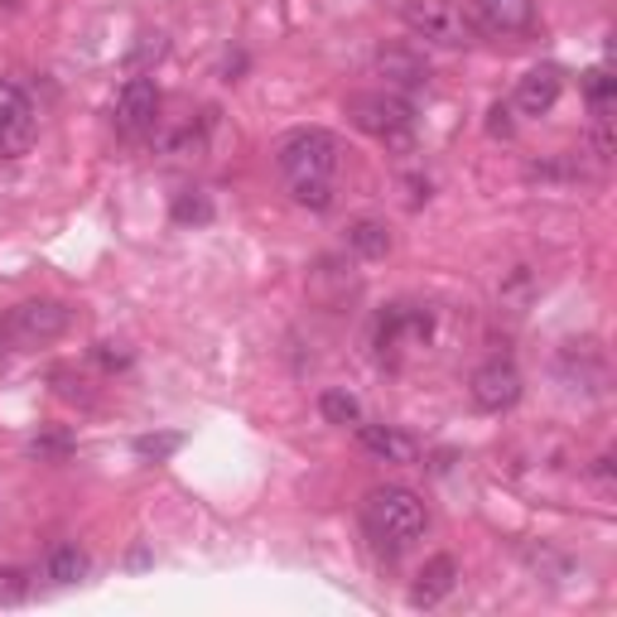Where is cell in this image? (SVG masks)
Masks as SVG:
<instances>
[{"instance_id": "obj_1", "label": "cell", "mask_w": 617, "mask_h": 617, "mask_svg": "<svg viewBox=\"0 0 617 617\" xmlns=\"http://www.w3.org/2000/svg\"><path fill=\"white\" fill-rule=\"evenodd\" d=\"M337 140L329 136V130L319 126H304V130H290V136L281 140V150H275V165H281L285 184H333L337 174Z\"/></svg>"}, {"instance_id": "obj_2", "label": "cell", "mask_w": 617, "mask_h": 617, "mask_svg": "<svg viewBox=\"0 0 617 617\" xmlns=\"http://www.w3.org/2000/svg\"><path fill=\"white\" fill-rule=\"evenodd\" d=\"M366 521L391 546H410L430 531V511L410 488H372L366 492Z\"/></svg>"}, {"instance_id": "obj_3", "label": "cell", "mask_w": 617, "mask_h": 617, "mask_svg": "<svg viewBox=\"0 0 617 617\" xmlns=\"http://www.w3.org/2000/svg\"><path fill=\"white\" fill-rule=\"evenodd\" d=\"M401 20L415 39L439 43V49H468L473 43V20L453 0H405Z\"/></svg>"}, {"instance_id": "obj_4", "label": "cell", "mask_w": 617, "mask_h": 617, "mask_svg": "<svg viewBox=\"0 0 617 617\" xmlns=\"http://www.w3.org/2000/svg\"><path fill=\"white\" fill-rule=\"evenodd\" d=\"M347 116H352V126H358V130H366V136H376L386 145H401L410 136V126H415L410 101L395 97V92H358V97H347Z\"/></svg>"}, {"instance_id": "obj_5", "label": "cell", "mask_w": 617, "mask_h": 617, "mask_svg": "<svg viewBox=\"0 0 617 617\" xmlns=\"http://www.w3.org/2000/svg\"><path fill=\"white\" fill-rule=\"evenodd\" d=\"M68 323H72V308L68 304H58V300H25V304H14V314H10V337L20 347H43V343H53V337H63Z\"/></svg>"}, {"instance_id": "obj_6", "label": "cell", "mask_w": 617, "mask_h": 617, "mask_svg": "<svg viewBox=\"0 0 617 617\" xmlns=\"http://www.w3.org/2000/svg\"><path fill=\"white\" fill-rule=\"evenodd\" d=\"M468 395H473L478 410L502 415V410H511V405L521 401V372L511 362L492 358V362H482L478 372H473V381H468Z\"/></svg>"}, {"instance_id": "obj_7", "label": "cell", "mask_w": 617, "mask_h": 617, "mask_svg": "<svg viewBox=\"0 0 617 617\" xmlns=\"http://www.w3.org/2000/svg\"><path fill=\"white\" fill-rule=\"evenodd\" d=\"M155 116H159V87L150 78H130L121 92H116L111 121L121 136H145V130L155 126Z\"/></svg>"}, {"instance_id": "obj_8", "label": "cell", "mask_w": 617, "mask_h": 617, "mask_svg": "<svg viewBox=\"0 0 617 617\" xmlns=\"http://www.w3.org/2000/svg\"><path fill=\"white\" fill-rule=\"evenodd\" d=\"M565 92V72L560 68H531L526 78L517 82V111L521 116H550L555 101H560Z\"/></svg>"}, {"instance_id": "obj_9", "label": "cell", "mask_w": 617, "mask_h": 617, "mask_svg": "<svg viewBox=\"0 0 617 617\" xmlns=\"http://www.w3.org/2000/svg\"><path fill=\"white\" fill-rule=\"evenodd\" d=\"M430 337V314H420V308H410V304H395L381 314V329H376V343H381V358L395 347H405V343H424Z\"/></svg>"}, {"instance_id": "obj_10", "label": "cell", "mask_w": 617, "mask_h": 617, "mask_svg": "<svg viewBox=\"0 0 617 617\" xmlns=\"http://www.w3.org/2000/svg\"><path fill=\"white\" fill-rule=\"evenodd\" d=\"M358 439H362V449L381 463H415L420 459V444L405 430H395V424H362L358 420Z\"/></svg>"}, {"instance_id": "obj_11", "label": "cell", "mask_w": 617, "mask_h": 617, "mask_svg": "<svg viewBox=\"0 0 617 617\" xmlns=\"http://www.w3.org/2000/svg\"><path fill=\"white\" fill-rule=\"evenodd\" d=\"M453 584H459V560H453V555H434V560H424V569L415 575L410 604H415V608L444 604V598L453 594Z\"/></svg>"}, {"instance_id": "obj_12", "label": "cell", "mask_w": 617, "mask_h": 617, "mask_svg": "<svg viewBox=\"0 0 617 617\" xmlns=\"http://www.w3.org/2000/svg\"><path fill=\"white\" fill-rule=\"evenodd\" d=\"M376 72L391 87H405V92H420V87H430V78H434L430 63H424V53H415V49H381Z\"/></svg>"}, {"instance_id": "obj_13", "label": "cell", "mask_w": 617, "mask_h": 617, "mask_svg": "<svg viewBox=\"0 0 617 617\" xmlns=\"http://www.w3.org/2000/svg\"><path fill=\"white\" fill-rule=\"evenodd\" d=\"M473 6L482 14V25L497 29V35H521V29L531 25V14H536L531 0H473Z\"/></svg>"}, {"instance_id": "obj_14", "label": "cell", "mask_w": 617, "mask_h": 617, "mask_svg": "<svg viewBox=\"0 0 617 617\" xmlns=\"http://www.w3.org/2000/svg\"><path fill=\"white\" fill-rule=\"evenodd\" d=\"M347 252L362 256V261H381L391 252V227L376 223V217H358V223H347Z\"/></svg>"}, {"instance_id": "obj_15", "label": "cell", "mask_w": 617, "mask_h": 617, "mask_svg": "<svg viewBox=\"0 0 617 617\" xmlns=\"http://www.w3.org/2000/svg\"><path fill=\"white\" fill-rule=\"evenodd\" d=\"M87 569H92V560H87L82 546H53L49 550V579L53 584H78V579H87Z\"/></svg>"}, {"instance_id": "obj_16", "label": "cell", "mask_w": 617, "mask_h": 617, "mask_svg": "<svg viewBox=\"0 0 617 617\" xmlns=\"http://www.w3.org/2000/svg\"><path fill=\"white\" fill-rule=\"evenodd\" d=\"M39 136V121H35V111H25V116H14V121L0 126V155L14 159V155H25L29 145H35Z\"/></svg>"}, {"instance_id": "obj_17", "label": "cell", "mask_w": 617, "mask_h": 617, "mask_svg": "<svg viewBox=\"0 0 617 617\" xmlns=\"http://www.w3.org/2000/svg\"><path fill=\"white\" fill-rule=\"evenodd\" d=\"M319 415L329 420V424H358L362 420V405H358V395H352V391L333 386V391L319 395Z\"/></svg>"}, {"instance_id": "obj_18", "label": "cell", "mask_w": 617, "mask_h": 617, "mask_svg": "<svg viewBox=\"0 0 617 617\" xmlns=\"http://www.w3.org/2000/svg\"><path fill=\"white\" fill-rule=\"evenodd\" d=\"M584 92H589V107L594 116H613V101H617V78L608 68H594L584 72Z\"/></svg>"}, {"instance_id": "obj_19", "label": "cell", "mask_w": 617, "mask_h": 617, "mask_svg": "<svg viewBox=\"0 0 617 617\" xmlns=\"http://www.w3.org/2000/svg\"><path fill=\"white\" fill-rule=\"evenodd\" d=\"M290 198H295L300 208H308V213H323V208H333V184H323V179H314V184H290Z\"/></svg>"}, {"instance_id": "obj_20", "label": "cell", "mask_w": 617, "mask_h": 617, "mask_svg": "<svg viewBox=\"0 0 617 617\" xmlns=\"http://www.w3.org/2000/svg\"><path fill=\"white\" fill-rule=\"evenodd\" d=\"M174 223H213V203L203 194H179L174 198Z\"/></svg>"}, {"instance_id": "obj_21", "label": "cell", "mask_w": 617, "mask_h": 617, "mask_svg": "<svg viewBox=\"0 0 617 617\" xmlns=\"http://www.w3.org/2000/svg\"><path fill=\"white\" fill-rule=\"evenodd\" d=\"M25 598H29V575L6 565L0 569V608H14V604H25Z\"/></svg>"}, {"instance_id": "obj_22", "label": "cell", "mask_w": 617, "mask_h": 617, "mask_svg": "<svg viewBox=\"0 0 617 617\" xmlns=\"http://www.w3.org/2000/svg\"><path fill=\"white\" fill-rule=\"evenodd\" d=\"M179 444H184V434H140L136 439V453H140V459H150V463H165Z\"/></svg>"}, {"instance_id": "obj_23", "label": "cell", "mask_w": 617, "mask_h": 617, "mask_svg": "<svg viewBox=\"0 0 617 617\" xmlns=\"http://www.w3.org/2000/svg\"><path fill=\"white\" fill-rule=\"evenodd\" d=\"M25 111H35V107H29V97H25V87L0 78V126L14 121V116H25Z\"/></svg>"}, {"instance_id": "obj_24", "label": "cell", "mask_w": 617, "mask_h": 617, "mask_svg": "<svg viewBox=\"0 0 617 617\" xmlns=\"http://www.w3.org/2000/svg\"><path fill=\"white\" fill-rule=\"evenodd\" d=\"M159 58H165V35H140V43L130 49V68L159 63Z\"/></svg>"}, {"instance_id": "obj_25", "label": "cell", "mask_w": 617, "mask_h": 617, "mask_svg": "<svg viewBox=\"0 0 617 617\" xmlns=\"http://www.w3.org/2000/svg\"><path fill=\"white\" fill-rule=\"evenodd\" d=\"M526 565H531L536 569V575H546V569H555V575H565V569H569V560H565V555H555L550 546H531V550H526Z\"/></svg>"}, {"instance_id": "obj_26", "label": "cell", "mask_w": 617, "mask_h": 617, "mask_svg": "<svg viewBox=\"0 0 617 617\" xmlns=\"http://www.w3.org/2000/svg\"><path fill=\"white\" fill-rule=\"evenodd\" d=\"M594 155L613 159V116H594Z\"/></svg>"}, {"instance_id": "obj_27", "label": "cell", "mask_w": 617, "mask_h": 617, "mask_svg": "<svg viewBox=\"0 0 617 617\" xmlns=\"http://www.w3.org/2000/svg\"><path fill=\"white\" fill-rule=\"evenodd\" d=\"M488 116H492V121H488L492 136H511V111H507V107H492Z\"/></svg>"}]
</instances>
